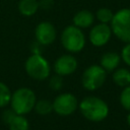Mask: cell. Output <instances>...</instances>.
Instances as JSON below:
<instances>
[{"label":"cell","mask_w":130,"mask_h":130,"mask_svg":"<svg viewBox=\"0 0 130 130\" xmlns=\"http://www.w3.org/2000/svg\"><path fill=\"white\" fill-rule=\"evenodd\" d=\"M121 56L115 51L106 52L102 55L100 59V65L109 73L113 72L115 69L118 68L120 62H121Z\"/></svg>","instance_id":"obj_12"},{"label":"cell","mask_w":130,"mask_h":130,"mask_svg":"<svg viewBox=\"0 0 130 130\" xmlns=\"http://www.w3.org/2000/svg\"><path fill=\"white\" fill-rule=\"evenodd\" d=\"M7 126L9 130H29V122L24 115L16 114Z\"/></svg>","instance_id":"obj_15"},{"label":"cell","mask_w":130,"mask_h":130,"mask_svg":"<svg viewBox=\"0 0 130 130\" xmlns=\"http://www.w3.org/2000/svg\"><path fill=\"white\" fill-rule=\"evenodd\" d=\"M49 87L54 90L58 91L63 87V77L56 74L55 75H50L49 77Z\"/></svg>","instance_id":"obj_20"},{"label":"cell","mask_w":130,"mask_h":130,"mask_svg":"<svg viewBox=\"0 0 130 130\" xmlns=\"http://www.w3.org/2000/svg\"><path fill=\"white\" fill-rule=\"evenodd\" d=\"M126 121H127V124H128V126L130 127V112H128V115H127Z\"/></svg>","instance_id":"obj_25"},{"label":"cell","mask_w":130,"mask_h":130,"mask_svg":"<svg viewBox=\"0 0 130 130\" xmlns=\"http://www.w3.org/2000/svg\"><path fill=\"white\" fill-rule=\"evenodd\" d=\"M113 16H114V12L110 8H107V7L99 8L95 12V15H94V17L98 19L99 22L106 23V24L111 23V21L113 19Z\"/></svg>","instance_id":"obj_17"},{"label":"cell","mask_w":130,"mask_h":130,"mask_svg":"<svg viewBox=\"0 0 130 130\" xmlns=\"http://www.w3.org/2000/svg\"><path fill=\"white\" fill-rule=\"evenodd\" d=\"M113 35L120 41L130 43V8H121L114 13L110 23Z\"/></svg>","instance_id":"obj_5"},{"label":"cell","mask_w":130,"mask_h":130,"mask_svg":"<svg viewBox=\"0 0 130 130\" xmlns=\"http://www.w3.org/2000/svg\"><path fill=\"white\" fill-rule=\"evenodd\" d=\"M78 109L81 115L90 122H102L110 113L109 105L99 96L88 95L78 103Z\"/></svg>","instance_id":"obj_1"},{"label":"cell","mask_w":130,"mask_h":130,"mask_svg":"<svg viewBox=\"0 0 130 130\" xmlns=\"http://www.w3.org/2000/svg\"><path fill=\"white\" fill-rule=\"evenodd\" d=\"M41 46L42 45H40L37 41L35 42V43H32V45H31V53L32 54H41Z\"/></svg>","instance_id":"obj_24"},{"label":"cell","mask_w":130,"mask_h":130,"mask_svg":"<svg viewBox=\"0 0 130 130\" xmlns=\"http://www.w3.org/2000/svg\"><path fill=\"white\" fill-rule=\"evenodd\" d=\"M12 92L9 87L2 81H0V108H4L9 105Z\"/></svg>","instance_id":"obj_18"},{"label":"cell","mask_w":130,"mask_h":130,"mask_svg":"<svg viewBox=\"0 0 130 130\" xmlns=\"http://www.w3.org/2000/svg\"><path fill=\"white\" fill-rule=\"evenodd\" d=\"M119 101L122 108L127 112H130V85L123 87L119 96Z\"/></svg>","instance_id":"obj_19"},{"label":"cell","mask_w":130,"mask_h":130,"mask_svg":"<svg viewBox=\"0 0 130 130\" xmlns=\"http://www.w3.org/2000/svg\"><path fill=\"white\" fill-rule=\"evenodd\" d=\"M112 79L120 87L128 86L130 85V70L127 68H117L113 71Z\"/></svg>","instance_id":"obj_13"},{"label":"cell","mask_w":130,"mask_h":130,"mask_svg":"<svg viewBox=\"0 0 130 130\" xmlns=\"http://www.w3.org/2000/svg\"><path fill=\"white\" fill-rule=\"evenodd\" d=\"M16 115V113L10 108V109H7V110H4L3 112H2V121L6 124V125H8L9 124V122L14 118V116Z\"/></svg>","instance_id":"obj_22"},{"label":"cell","mask_w":130,"mask_h":130,"mask_svg":"<svg viewBox=\"0 0 130 130\" xmlns=\"http://www.w3.org/2000/svg\"><path fill=\"white\" fill-rule=\"evenodd\" d=\"M34 110L36 111L37 114L41 115V116H46L49 115L50 113L53 112V103L49 100H37Z\"/></svg>","instance_id":"obj_16"},{"label":"cell","mask_w":130,"mask_h":130,"mask_svg":"<svg viewBox=\"0 0 130 130\" xmlns=\"http://www.w3.org/2000/svg\"><path fill=\"white\" fill-rule=\"evenodd\" d=\"M53 103V111L61 116L67 117L72 115L78 109V101L77 98L71 92H63L58 94Z\"/></svg>","instance_id":"obj_7"},{"label":"cell","mask_w":130,"mask_h":130,"mask_svg":"<svg viewBox=\"0 0 130 130\" xmlns=\"http://www.w3.org/2000/svg\"><path fill=\"white\" fill-rule=\"evenodd\" d=\"M94 19H95L94 14L90 10L82 9V10L77 11L74 14L72 21H73V25H75L81 29H84V28L91 27L94 22Z\"/></svg>","instance_id":"obj_11"},{"label":"cell","mask_w":130,"mask_h":130,"mask_svg":"<svg viewBox=\"0 0 130 130\" xmlns=\"http://www.w3.org/2000/svg\"><path fill=\"white\" fill-rule=\"evenodd\" d=\"M78 67L77 59L72 54H64L56 59L54 62V71L56 74L60 76L71 75L76 71Z\"/></svg>","instance_id":"obj_10"},{"label":"cell","mask_w":130,"mask_h":130,"mask_svg":"<svg viewBox=\"0 0 130 130\" xmlns=\"http://www.w3.org/2000/svg\"><path fill=\"white\" fill-rule=\"evenodd\" d=\"M18 11L23 16H32L39 9L38 0H19L17 5Z\"/></svg>","instance_id":"obj_14"},{"label":"cell","mask_w":130,"mask_h":130,"mask_svg":"<svg viewBox=\"0 0 130 130\" xmlns=\"http://www.w3.org/2000/svg\"><path fill=\"white\" fill-rule=\"evenodd\" d=\"M112 35L113 32L110 24L99 22L98 24L92 25L90 27L88 39L90 44L94 47H103L110 42Z\"/></svg>","instance_id":"obj_8"},{"label":"cell","mask_w":130,"mask_h":130,"mask_svg":"<svg viewBox=\"0 0 130 130\" xmlns=\"http://www.w3.org/2000/svg\"><path fill=\"white\" fill-rule=\"evenodd\" d=\"M54 6V0H40L39 8L43 10H49Z\"/></svg>","instance_id":"obj_23"},{"label":"cell","mask_w":130,"mask_h":130,"mask_svg":"<svg viewBox=\"0 0 130 130\" xmlns=\"http://www.w3.org/2000/svg\"><path fill=\"white\" fill-rule=\"evenodd\" d=\"M51 65L42 54H31L24 63L26 74L35 80H45L51 75Z\"/></svg>","instance_id":"obj_4"},{"label":"cell","mask_w":130,"mask_h":130,"mask_svg":"<svg viewBox=\"0 0 130 130\" xmlns=\"http://www.w3.org/2000/svg\"><path fill=\"white\" fill-rule=\"evenodd\" d=\"M62 47L68 53H79L81 52L86 44V38L83 29L75 25H67L61 32L60 37Z\"/></svg>","instance_id":"obj_3"},{"label":"cell","mask_w":130,"mask_h":130,"mask_svg":"<svg viewBox=\"0 0 130 130\" xmlns=\"http://www.w3.org/2000/svg\"><path fill=\"white\" fill-rule=\"evenodd\" d=\"M36 41L42 46H49L57 38V31L55 25L50 21L40 22L35 29Z\"/></svg>","instance_id":"obj_9"},{"label":"cell","mask_w":130,"mask_h":130,"mask_svg":"<svg viewBox=\"0 0 130 130\" xmlns=\"http://www.w3.org/2000/svg\"><path fill=\"white\" fill-rule=\"evenodd\" d=\"M108 72L101 65H90L82 73L81 84L84 89L93 91L102 87L107 79Z\"/></svg>","instance_id":"obj_6"},{"label":"cell","mask_w":130,"mask_h":130,"mask_svg":"<svg viewBox=\"0 0 130 130\" xmlns=\"http://www.w3.org/2000/svg\"><path fill=\"white\" fill-rule=\"evenodd\" d=\"M37 102L36 93L28 87H19L14 90L10 99V108L18 115H26L34 110Z\"/></svg>","instance_id":"obj_2"},{"label":"cell","mask_w":130,"mask_h":130,"mask_svg":"<svg viewBox=\"0 0 130 130\" xmlns=\"http://www.w3.org/2000/svg\"><path fill=\"white\" fill-rule=\"evenodd\" d=\"M121 60L127 65L130 67V43H126L125 46L122 48V51H121Z\"/></svg>","instance_id":"obj_21"}]
</instances>
